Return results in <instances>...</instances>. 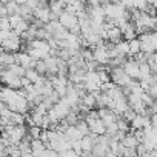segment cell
I'll list each match as a JSON object with an SVG mask.
<instances>
[{
	"mask_svg": "<svg viewBox=\"0 0 157 157\" xmlns=\"http://www.w3.org/2000/svg\"><path fill=\"white\" fill-rule=\"evenodd\" d=\"M105 157H117V155H116L114 152H111V151H108V154H106Z\"/></svg>",
	"mask_w": 157,
	"mask_h": 157,
	"instance_id": "f546056e",
	"label": "cell"
},
{
	"mask_svg": "<svg viewBox=\"0 0 157 157\" xmlns=\"http://www.w3.org/2000/svg\"><path fill=\"white\" fill-rule=\"evenodd\" d=\"M136 114H137V113H136L134 109L128 108V109H126V111H125V113L122 114V119H125V120H126V122L129 123V122H131V120H132V119L136 117Z\"/></svg>",
	"mask_w": 157,
	"mask_h": 157,
	"instance_id": "603a6c76",
	"label": "cell"
},
{
	"mask_svg": "<svg viewBox=\"0 0 157 157\" xmlns=\"http://www.w3.org/2000/svg\"><path fill=\"white\" fill-rule=\"evenodd\" d=\"M85 120H86V123H88V126H90V132H93V134H96V136H103V134H106V126H105V123H103V120H102L100 117H91V116L86 114Z\"/></svg>",
	"mask_w": 157,
	"mask_h": 157,
	"instance_id": "7a4b0ae2",
	"label": "cell"
},
{
	"mask_svg": "<svg viewBox=\"0 0 157 157\" xmlns=\"http://www.w3.org/2000/svg\"><path fill=\"white\" fill-rule=\"evenodd\" d=\"M122 68H123V71L132 78V80H140V69H139V62L134 59V57H131V59H128L123 65H122Z\"/></svg>",
	"mask_w": 157,
	"mask_h": 157,
	"instance_id": "277c9868",
	"label": "cell"
},
{
	"mask_svg": "<svg viewBox=\"0 0 157 157\" xmlns=\"http://www.w3.org/2000/svg\"><path fill=\"white\" fill-rule=\"evenodd\" d=\"M136 151H137V155H139V157L148 152V149H146V146H145L143 143H139V145L136 146Z\"/></svg>",
	"mask_w": 157,
	"mask_h": 157,
	"instance_id": "d4e9b609",
	"label": "cell"
},
{
	"mask_svg": "<svg viewBox=\"0 0 157 157\" xmlns=\"http://www.w3.org/2000/svg\"><path fill=\"white\" fill-rule=\"evenodd\" d=\"M49 11H51V17H52V20H57V17L63 13V10H65V6L59 2V0H51L49 2Z\"/></svg>",
	"mask_w": 157,
	"mask_h": 157,
	"instance_id": "7c38bea8",
	"label": "cell"
},
{
	"mask_svg": "<svg viewBox=\"0 0 157 157\" xmlns=\"http://www.w3.org/2000/svg\"><path fill=\"white\" fill-rule=\"evenodd\" d=\"M56 157H65V155H63L62 152H57V155H56Z\"/></svg>",
	"mask_w": 157,
	"mask_h": 157,
	"instance_id": "1f68e13d",
	"label": "cell"
},
{
	"mask_svg": "<svg viewBox=\"0 0 157 157\" xmlns=\"http://www.w3.org/2000/svg\"><path fill=\"white\" fill-rule=\"evenodd\" d=\"M154 2H155V0H146V3H148V5H152Z\"/></svg>",
	"mask_w": 157,
	"mask_h": 157,
	"instance_id": "4dcf8cb0",
	"label": "cell"
},
{
	"mask_svg": "<svg viewBox=\"0 0 157 157\" xmlns=\"http://www.w3.org/2000/svg\"><path fill=\"white\" fill-rule=\"evenodd\" d=\"M122 145L125 148H136L139 145V142L136 140V137H134L132 132H126V136L122 139Z\"/></svg>",
	"mask_w": 157,
	"mask_h": 157,
	"instance_id": "2e32d148",
	"label": "cell"
},
{
	"mask_svg": "<svg viewBox=\"0 0 157 157\" xmlns=\"http://www.w3.org/2000/svg\"><path fill=\"white\" fill-rule=\"evenodd\" d=\"M6 5V11H8V16H14V14H19L20 11V6L14 2V0H11V2L5 3Z\"/></svg>",
	"mask_w": 157,
	"mask_h": 157,
	"instance_id": "d6986e66",
	"label": "cell"
},
{
	"mask_svg": "<svg viewBox=\"0 0 157 157\" xmlns=\"http://www.w3.org/2000/svg\"><path fill=\"white\" fill-rule=\"evenodd\" d=\"M128 48H129V52H128V57H134L140 52V40L136 37L132 40H128Z\"/></svg>",
	"mask_w": 157,
	"mask_h": 157,
	"instance_id": "5bb4252c",
	"label": "cell"
},
{
	"mask_svg": "<svg viewBox=\"0 0 157 157\" xmlns=\"http://www.w3.org/2000/svg\"><path fill=\"white\" fill-rule=\"evenodd\" d=\"M139 69H140V80H142V78L149 77V75L152 74V72H151V68H149V65H148V62L139 63Z\"/></svg>",
	"mask_w": 157,
	"mask_h": 157,
	"instance_id": "e0dca14e",
	"label": "cell"
},
{
	"mask_svg": "<svg viewBox=\"0 0 157 157\" xmlns=\"http://www.w3.org/2000/svg\"><path fill=\"white\" fill-rule=\"evenodd\" d=\"M96 140H97V136H96V134H93V132H90V134L83 136V137H82V140H80L82 152H91V151H93V148H94V145H96Z\"/></svg>",
	"mask_w": 157,
	"mask_h": 157,
	"instance_id": "ba28073f",
	"label": "cell"
},
{
	"mask_svg": "<svg viewBox=\"0 0 157 157\" xmlns=\"http://www.w3.org/2000/svg\"><path fill=\"white\" fill-rule=\"evenodd\" d=\"M131 5L134 10H139V11H145V8L148 6L146 0H131Z\"/></svg>",
	"mask_w": 157,
	"mask_h": 157,
	"instance_id": "7402d4cb",
	"label": "cell"
},
{
	"mask_svg": "<svg viewBox=\"0 0 157 157\" xmlns=\"http://www.w3.org/2000/svg\"><path fill=\"white\" fill-rule=\"evenodd\" d=\"M65 136H66L68 140H82V137L85 134L82 131H78V128L75 125H68L66 131H65Z\"/></svg>",
	"mask_w": 157,
	"mask_h": 157,
	"instance_id": "30bf717a",
	"label": "cell"
},
{
	"mask_svg": "<svg viewBox=\"0 0 157 157\" xmlns=\"http://www.w3.org/2000/svg\"><path fill=\"white\" fill-rule=\"evenodd\" d=\"M16 63H19L25 69H29V68H34L36 66L37 60L33 59L26 51H19V52H16Z\"/></svg>",
	"mask_w": 157,
	"mask_h": 157,
	"instance_id": "5b68a950",
	"label": "cell"
},
{
	"mask_svg": "<svg viewBox=\"0 0 157 157\" xmlns=\"http://www.w3.org/2000/svg\"><path fill=\"white\" fill-rule=\"evenodd\" d=\"M106 40H108L111 45H116V43H119L120 40H123V36H122L120 28H117V26L108 28V29H106Z\"/></svg>",
	"mask_w": 157,
	"mask_h": 157,
	"instance_id": "9c48e42d",
	"label": "cell"
},
{
	"mask_svg": "<svg viewBox=\"0 0 157 157\" xmlns=\"http://www.w3.org/2000/svg\"><path fill=\"white\" fill-rule=\"evenodd\" d=\"M148 157H157V151H155V149L148 151Z\"/></svg>",
	"mask_w": 157,
	"mask_h": 157,
	"instance_id": "83f0119b",
	"label": "cell"
},
{
	"mask_svg": "<svg viewBox=\"0 0 157 157\" xmlns=\"http://www.w3.org/2000/svg\"><path fill=\"white\" fill-rule=\"evenodd\" d=\"M42 128L40 126H29V129H28V136H29V139H40V134H42Z\"/></svg>",
	"mask_w": 157,
	"mask_h": 157,
	"instance_id": "ffe728a7",
	"label": "cell"
},
{
	"mask_svg": "<svg viewBox=\"0 0 157 157\" xmlns=\"http://www.w3.org/2000/svg\"><path fill=\"white\" fill-rule=\"evenodd\" d=\"M120 31H122V36H123L125 40H132V39L137 37L136 25H134V22H131V20H128L125 25H122V26H120Z\"/></svg>",
	"mask_w": 157,
	"mask_h": 157,
	"instance_id": "52a82bcc",
	"label": "cell"
},
{
	"mask_svg": "<svg viewBox=\"0 0 157 157\" xmlns=\"http://www.w3.org/2000/svg\"><path fill=\"white\" fill-rule=\"evenodd\" d=\"M80 105H83L86 109H93L96 106V94L94 93H83L82 99H80Z\"/></svg>",
	"mask_w": 157,
	"mask_h": 157,
	"instance_id": "4fadbf2b",
	"label": "cell"
},
{
	"mask_svg": "<svg viewBox=\"0 0 157 157\" xmlns=\"http://www.w3.org/2000/svg\"><path fill=\"white\" fill-rule=\"evenodd\" d=\"M75 126L78 128V131H82L85 136H86V134H90V126H88V123H86V120H85V119H78V122L75 123Z\"/></svg>",
	"mask_w": 157,
	"mask_h": 157,
	"instance_id": "44dd1931",
	"label": "cell"
},
{
	"mask_svg": "<svg viewBox=\"0 0 157 157\" xmlns=\"http://www.w3.org/2000/svg\"><path fill=\"white\" fill-rule=\"evenodd\" d=\"M62 154H63L65 157H82V154H80V152H75V151H74V149H71V148H69V149H66V151H63Z\"/></svg>",
	"mask_w": 157,
	"mask_h": 157,
	"instance_id": "cb8c5ba5",
	"label": "cell"
},
{
	"mask_svg": "<svg viewBox=\"0 0 157 157\" xmlns=\"http://www.w3.org/2000/svg\"><path fill=\"white\" fill-rule=\"evenodd\" d=\"M109 78H111V82H113L114 85H117V86H120V88L128 86L129 82L132 80V78L123 71L122 66H114V68H111V71H109Z\"/></svg>",
	"mask_w": 157,
	"mask_h": 157,
	"instance_id": "6da1fadb",
	"label": "cell"
},
{
	"mask_svg": "<svg viewBox=\"0 0 157 157\" xmlns=\"http://www.w3.org/2000/svg\"><path fill=\"white\" fill-rule=\"evenodd\" d=\"M13 63H16V52H0V68H8Z\"/></svg>",
	"mask_w": 157,
	"mask_h": 157,
	"instance_id": "8fae6325",
	"label": "cell"
},
{
	"mask_svg": "<svg viewBox=\"0 0 157 157\" xmlns=\"http://www.w3.org/2000/svg\"><path fill=\"white\" fill-rule=\"evenodd\" d=\"M57 155V152L54 151V149H51V148H46L43 152H42V155L40 157H56Z\"/></svg>",
	"mask_w": 157,
	"mask_h": 157,
	"instance_id": "484cf974",
	"label": "cell"
},
{
	"mask_svg": "<svg viewBox=\"0 0 157 157\" xmlns=\"http://www.w3.org/2000/svg\"><path fill=\"white\" fill-rule=\"evenodd\" d=\"M34 19L36 20H39V22H42L43 25H46L49 20H52V17H51V11H49V6L46 5V3H42L36 11H34Z\"/></svg>",
	"mask_w": 157,
	"mask_h": 157,
	"instance_id": "8992f818",
	"label": "cell"
},
{
	"mask_svg": "<svg viewBox=\"0 0 157 157\" xmlns=\"http://www.w3.org/2000/svg\"><path fill=\"white\" fill-rule=\"evenodd\" d=\"M14 2H16L19 6H23V5H26V0H14Z\"/></svg>",
	"mask_w": 157,
	"mask_h": 157,
	"instance_id": "f1b7e54d",
	"label": "cell"
},
{
	"mask_svg": "<svg viewBox=\"0 0 157 157\" xmlns=\"http://www.w3.org/2000/svg\"><path fill=\"white\" fill-rule=\"evenodd\" d=\"M8 69H10L11 72H14L16 75H19V77H25V72H26V69H25L23 66H20L19 63H13V65H10Z\"/></svg>",
	"mask_w": 157,
	"mask_h": 157,
	"instance_id": "ac0fdd59",
	"label": "cell"
},
{
	"mask_svg": "<svg viewBox=\"0 0 157 157\" xmlns=\"http://www.w3.org/2000/svg\"><path fill=\"white\" fill-rule=\"evenodd\" d=\"M151 126L157 129V113H154V114L151 116Z\"/></svg>",
	"mask_w": 157,
	"mask_h": 157,
	"instance_id": "4316f807",
	"label": "cell"
},
{
	"mask_svg": "<svg viewBox=\"0 0 157 157\" xmlns=\"http://www.w3.org/2000/svg\"><path fill=\"white\" fill-rule=\"evenodd\" d=\"M143 120H145V116H142V114H136V117L129 122L131 132H134V131H137V129H143Z\"/></svg>",
	"mask_w": 157,
	"mask_h": 157,
	"instance_id": "9a60e30c",
	"label": "cell"
},
{
	"mask_svg": "<svg viewBox=\"0 0 157 157\" xmlns=\"http://www.w3.org/2000/svg\"><path fill=\"white\" fill-rule=\"evenodd\" d=\"M0 45H2L3 51H8V52H19V51L22 49V39H20V36H16V34L13 33V36H10L6 40H3Z\"/></svg>",
	"mask_w": 157,
	"mask_h": 157,
	"instance_id": "3957f363",
	"label": "cell"
}]
</instances>
